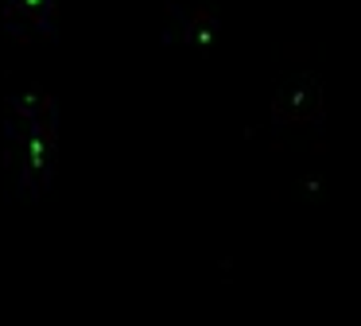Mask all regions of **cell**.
Listing matches in <instances>:
<instances>
[{
  "mask_svg": "<svg viewBox=\"0 0 361 326\" xmlns=\"http://www.w3.org/2000/svg\"><path fill=\"white\" fill-rule=\"evenodd\" d=\"M264 144L276 159H288L303 191L322 186L326 159V85L314 66H283L268 93Z\"/></svg>",
  "mask_w": 361,
  "mask_h": 326,
  "instance_id": "1",
  "label": "cell"
},
{
  "mask_svg": "<svg viewBox=\"0 0 361 326\" xmlns=\"http://www.w3.org/2000/svg\"><path fill=\"white\" fill-rule=\"evenodd\" d=\"M59 147V105L43 90H16L0 116V167L20 194L35 198L47 186Z\"/></svg>",
  "mask_w": 361,
  "mask_h": 326,
  "instance_id": "2",
  "label": "cell"
},
{
  "mask_svg": "<svg viewBox=\"0 0 361 326\" xmlns=\"http://www.w3.org/2000/svg\"><path fill=\"white\" fill-rule=\"evenodd\" d=\"M226 23V0H164L159 39L171 51H210Z\"/></svg>",
  "mask_w": 361,
  "mask_h": 326,
  "instance_id": "3",
  "label": "cell"
},
{
  "mask_svg": "<svg viewBox=\"0 0 361 326\" xmlns=\"http://www.w3.org/2000/svg\"><path fill=\"white\" fill-rule=\"evenodd\" d=\"M59 16V0H0L4 35L16 47H32L51 35Z\"/></svg>",
  "mask_w": 361,
  "mask_h": 326,
  "instance_id": "4",
  "label": "cell"
}]
</instances>
